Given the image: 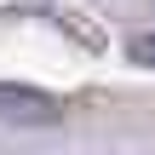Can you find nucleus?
<instances>
[{
  "label": "nucleus",
  "mask_w": 155,
  "mask_h": 155,
  "mask_svg": "<svg viewBox=\"0 0 155 155\" xmlns=\"http://www.w3.org/2000/svg\"><path fill=\"white\" fill-rule=\"evenodd\" d=\"M58 98L35 92V86H0V121H23V127H46L58 121Z\"/></svg>",
  "instance_id": "nucleus-1"
}]
</instances>
